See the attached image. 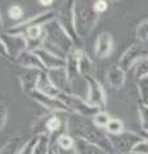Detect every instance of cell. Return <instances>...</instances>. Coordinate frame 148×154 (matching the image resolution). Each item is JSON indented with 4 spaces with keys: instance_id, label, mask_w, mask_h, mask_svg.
Returning <instances> with one entry per match:
<instances>
[{
    "instance_id": "5",
    "label": "cell",
    "mask_w": 148,
    "mask_h": 154,
    "mask_svg": "<svg viewBox=\"0 0 148 154\" xmlns=\"http://www.w3.org/2000/svg\"><path fill=\"white\" fill-rule=\"evenodd\" d=\"M58 98L65 103V105L70 109L71 113L83 116V117H87V118H93L94 116L99 112L98 108L90 105L87 102V99L83 98V96H80V95L61 93L58 95Z\"/></svg>"
},
{
    "instance_id": "15",
    "label": "cell",
    "mask_w": 148,
    "mask_h": 154,
    "mask_svg": "<svg viewBox=\"0 0 148 154\" xmlns=\"http://www.w3.org/2000/svg\"><path fill=\"white\" fill-rule=\"evenodd\" d=\"M113 50V37L111 33L108 32H102L99 33L97 40H95V46H94V53L98 58H107Z\"/></svg>"
},
{
    "instance_id": "35",
    "label": "cell",
    "mask_w": 148,
    "mask_h": 154,
    "mask_svg": "<svg viewBox=\"0 0 148 154\" xmlns=\"http://www.w3.org/2000/svg\"><path fill=\"white\" fill-rule=\"evenodd\" d=\"M54 143V141H53ZM57 146V145H55ZM57 154H77L76 153V149H70V150H63V149L57 148Z\"/></svg>"
},
{
    "instance_id": "22",
    "label": "cell",
    "mask_w": 148,
    "mask_h": 154,
    "mask_svg": "<svg viewBox=\"0 0 148 154\" xmlns=\"http://www.w3.org/2000/svg\"><path fill=\"white\" fill-rule=\"evenodd\" d=\"M52 146V139L48 134H39L32 154H48Z\"/></svg>"
},
{
    "instance_id": "12",
    "label": "cell",
    "mask_w": 148,
    "mask_h": 154,
    "mask_svg": "<svg viewBox=\"0 0 148 154\" xmlns=\"http://www.w3.org/2000/svg\"><path fill=\"white\" fill-rule=\"evenodd\" d=\"M32 100H35L37 104H40L41 107H44L48 110H52V112H65V113H71L70 109L66 107L65 103L62 102L59 98H54V96H48L39 93V91H34L32 94L28 95Z\"/></svg>"
},
{
    "instance_id": "7",
    "label": "cell",
    "mask_w": 148,
    "mask_h": 154,
    "mask_svg": "<svg viewBox=\"0 0 148 154\" xmlns=\"http://www.w3.org/2000/svg\"><path fill=\"white\" fill-rule=\"evenodd\" d=\"M57 17V13L53 12V11H48V12H43L37 16H32L31 18H27L25 21L20 22L18 25H14V26H11L9 28H5V32L8 33H13V35H23L27 28L30 27H34V26H41L44 27L46 23H49L50 21H53Z\"/></svg>"
},
{
    "instance_id": "24",
    "label": "cell",
    "mask_w": 148,
    "mask_h": 154,
    "mask_svg": "<svg viewBox=\"0 0 148 154\" xmlns=\"http://www.w3.org/2000/svg\"><path fill=\"white\" fill-rule=\"evenodd\" d=\"M104 131H106L107 135H117V134H121L125 131V126H124L121 119L111 118V121L108 122L107 127L104 128Z\"/></svg>"
},
{
    "instance_id": "30",
    "label": "cell",
    "mask_w": 148,
    "mask_h": 154,
    "mask_svg": "<svg viewBox=\"0 0 148 154\" xmlns=\"http://www.w3.org/2000/svg\"><path fill=\"white\" fill-rule=\"evenodd\" d=\"M23 8L21 5H18V4H13L8 8V16L13 21H20V19L23 17Z\"/></svg>"
},
{
    "instance_id": "13",
    "label": "cell",
    "mask_w": 148,
    "mask_h": 154,
    "mask_svg": "<svg viewBox=\"0 0 148 154\" xmlns=\"http://www.w3.org/2000/svg\"><path fill=\"white\" fill-rule=\"evenodd\" d=\"M46 75L50 79L52 82H53V85L61 91V93L72 94V89H71V85H70V81H68V75H67V71H66V67L65 68H57V69L46 71Z\"/></svg>"
},
{
    "instance_id": "4",
    "label": "cell",
    "mask_w": 148,
    "mask_h": 154,
    "mask_svg": "<svg viewBox=\"0 0 148 154\" xmlns=\"http://www.w3.org/2000/svg\"><path fill=\"white\" fill-rule=\"evenodd\" d=\"M113 154H133V150L139 144L143 137L139 134L131 131H124L117 135H108Z\"/></svg>"
},
{
    "instance_id": "2",
    "label": "cell",
    "mask_w": 148,
    "mask_h": 154,
    "mask_svg": "<svg viewBox=\"0 0 148 154\" xmlns=\"http://www.w3.org/2000/svg\"><path fill=\"white\" fill-rule=\"evenodd\" d=\"M45 33V41H44V49L53 53L61 58H67L68 53L76 48V42L71 38V36L65 31V28L59 25L57 18L46 23L44 26Z\"/></svg>"
},
{
    "instance_id": "25",
    "label": "cell",
    "mask_w": 148,
    "mask_h": 154,
    "mask_svg": "<svg viewBox=\"0 0 148 154\" xmlns=\"http://www.w3.org/2000/svg\"><path fill=\"white\" fill-rule=\"evenodd\" d=\"M138 116H139V123L142 132L148 131V103H140L138 108Z\"/></svg>"
},
{
    "instance_id": "39",
    "label": "cell",
    "mask_w": 148,
    "mask_h": 154,
    "mask_svg": "<svg viewBox=\"0 0 148 154\" xmlns=\"http://www.w3.org/2000/svg\"><path fill=\"white\" fill-rule=\"evenodd\" d=\"M139 135H140V136H142L143 139H146V140H148V131H146V132H140Z\"/></svg>"
},
{
    "instance_id": "19",
    "label": "cell",
    "mask_w": 148,
    "mask_h": 154,
    "mask_svg": "<svg viewBox=\"0 0 148 154\" xmlns=\"http://www.w3.org/2000/svg\"><path fill=\"white\" fill-rule=\"evenodd\" d=\"M36 91L48 96H54V98H58V95L61 94V91L55 88L53 82L50 81V79L48 77L46 71H41L39 81H37V85H36Z\"/></svg>"
},
{
    "instance_id": "37",
    "label": "cell",
    "mask_w": 148,
    "mask_h": 154,
    "mask_svg": "<svg viewBox=\"0 0 148 154\" xmlns=\"http://www.w3.org/2000/svg\"><path fill=\"white\" fill-rule=\"evenodd\" d=\"M41 5H45V7H49V5H52V4H53V2H52V0H40L39 2Z\"/></svg>"
},
{
    "instance_id": "17",
    "label": "cell",
    "mask_w": 148,
    "mask_h": 154,
    "mask_svg": "<svg viewBox=\"0 0 148 154\" xmlns=\"http://www.w3.org/2000/svg\"><path fill=\"white\" fill-rule=\"evenodd\" d=\"M16 63H18L21 67H23L25 69H39V71H45L44 66H43L41 60L39 59L35 53L32 51H25L22 53L16 59Z\"/></svg>"
},
{
    "instance_id": "38",
    "label": "cell",
    "mask_w": 148,
    "mask_h": 154,
    "mask_svg": "<svg viewBox=\"0 0 148 154\" xmlns=\"http://www.w3.org/2000/svg\"><path fill=\"white\" fill-rule=\"evenodd\" d=\"M48 154H57V146H55V144L52 141V146H50V150Z\"/></svg>"
},
{
    "instance_id": "41",
    "label": "cell",
    "mask_w": 148,
    "mask_h": 154,
    "mask_svg": "<svg viewBox=\"0 0 148 154\" xmlns=\"http://www.w3.org/2000/svg\"><path fill=\"white\" fill-rule=\"evenodd\" d=\"M147 58H148V57H147Z\"/></svg>"
},
{
    "instance_id": "1",
    "label": "cell",
    "mask_w": 148,
    "mask_h": 154,
    "mask_svg": "<svg viewBox=\"0 0 148 154\" xmlns=\"http://www.w3.org/2000/svg\"><path fill=\"white\" fill-rule=\"evenodd\" d=\"M66 132L71 135L75 140H84L92 143L94 145L101 146L108 153L113 154L111 144L108 140V135L104 130L95 126L92 118L70 113L68 118L66 119Z\"/></svg>"
},
{
    "instance_id": "6",
    "label": "cell",
    "mask_w": 148,
    "mask_h": 154,
    "mask_svg": "<svg viewBox=\"0 0 148 154\" xmlns=\"http://www.w3.org/2000/svg\"><path fill=\"white\" fill-rule=\"evenodd\" d=\"M85 82H87V102L93 105V107L98 108L99 110L106 109V93L102 88L101 82L95 79L94 76H87L84 77Z\"/></svg>"
},
{
    "instance_id": "3",
    "label": "cell",
    "mask_w": 148,
    "mask_h": 154,
    "mask_svg": "<svg viewBox=\"0 0 148 154\" xmlns=\"http://www.w3.org/2000/svg\"><path fill=\"white\" fill-rule=\"evenodd\" d=\"M98 19L99 16L94 12L93 3L90 4L85 0L74 2V27L79 40H84L90 35Z\"/></svg>"
},
{
    "instance_id": "28",
    "label": "cell",
    "mask_w": 148,
    "mask_h": 154,
    "mask_svg": "<svg viewBox=\"0 0 148 154\" xmlns=\"http://www.w3.org/2000/svg\"><path fill=\"white\" fill-rule=\"evenodd\" d=\"M137 37L143 42H148V19L142 21L137 26Z\"/></svg>"
},
{
    "instance_id": "32",
    "label": "cell",
    "mask_w": 148,
    "mask_h": 154,
    "mask_svg": "<svg viewBox=\"0 0 148 154\" xmlns=\"http://www.w3.org/2000/svg\"><path fill=\"white\" fill-rule=\"evenodd\" d=\"M93 9H94V12L99 16V14L104 13L108 9V3L106 2V0H97V2L93 3Z\"/></svg>"
},
{
    "instance_id": "20",
    "label": "cell",
    "mask_w": 148,
    "mask_h": 154,
    "mask_svg": "<svg viewBox=\"0 0 148 154\" xmlns=\"http://www.w3.org/2000/svg\"><path fill=\"white\" fill-rule=\"evenodd\" d=\"M28 139L23 135H14L0 149V154H20Z\"/></svg>"
},
{
    "instance_id": "40",
    "label": "cell",
    "mask_w": 148,
    "mask_h": 154,
    "mask_svg": "<svg viewBox=\"0 0 148 154\" xmlns=\"http://www.w3.org/2000/svg\"><path fill=\"white\" fill-rule=\"evenodd\" d=\"M4 30H3V18H2V16H0V32H3Z\"/></svg>"
},
{
    "instance_id": "21",
    "label": "cell",
    "mask_w": 148,
    "mask_h": 154,
    "mask_svg": "<svg viewBox=\"0 0 148 154\" xmlns=\"http://www.w3.org/2000/svg\"><path fill=\"white\" fill-rule=\"evenodd\" d=\"M75 149L77 154H111L107 150L102 149L101 146L94 145V144L84 141V140H76Z\"/></svg>"
},
{
    "instance_id": "10",
    "label": "cell",
    "mask_w": 148,
    "mask_h": 154,
    "mask_svg": "<svg viewBox=\"0 0 148 154\" xmlns=\"http://www.w3.org/2000/svg\"><path fill=\"white\" fill-rule=\"evenodd\" d=\"M57 21L59 22V25L65 28V31L71 36V38L76 42L80 41L77 36L75 33V27H74V2H67L65 3V5L62 9H59V12L57 13Z\"/></svg>"
},
{
    "instance_id": "23",
    "label": "cell",
    "mask_w": 148,
    "mask_h": 154,
    "mask_svg": "<svg viewBox=\"0 0 148 154\" xmlns=\"http://www.w3.org/2000/svg\"><path fill=\"white\" fill-rule=\"evenodd\" d=\"M79 72L81 77H87V76H93V62L90 59V57L85 53L84 50H81L80 57H79Z\"/></svg>"
},
{
    "instance_id": "29",
    "label": "cell",
    "mask_w": 148,
    "mask_h": 154,
    "mask_svg": "<svg viewBox=\"0 0 148 154\" xmlns=\"http://www.w3.org/2000/svg\"><path fill=\"white\" fill-rule=\"evenodd\" d=\"M135 76H137V80L148 76V58L147 57L144 58V59H142L139 63L137 64V67H135Z\"/></svg>"
},
{
    "instance_id": "34",
    "label": "cell",
    "mask_w": 148,
    "mask_h": 154,
    "mask_svg": "<svg viewBox=\"0 0 148 154\" xmlns=\"http://www.w3.org/2000/svg\"><path fill=\"white\" fill-rule=\"evenodd\" d=\"M133 154H148V140L143 139L139 144H137V146L133 150Z\"/></svg>"
},
{
    "instance_id": "31",
    "label": "cell",
    "mask_w": 148,
    "mask_h": 154,
    "mask_svg": "<svg viewBox=\"0 0 148 154\" xmlns=\"http://www.w3.org/2000/svg\"><path fill=\"white\" fill-rule=\"evenodd\" d=\"M36 140H37V135L32 136L31 139H28V140L26 141V144H25V146L22 148L20 154H32L34 153V146L36 144Z\"/></svg>"
},
{
    "instance_id": "16",
    "label": "cell",
    "mask_w": 148,
    "mask_h": 154,
    "mask_svg": "<svg viewBox=\"0 0 148 154\" xmlns=\"http://www.w3.org/2000/svg\"><path fill=\"white\" fill-rule=\"evenodd\" d=\"M40 73L41 71L39 69H23V72H21L20 82H21V88L23 90V93L30 95L34 91H36V85H37V81H39Z\"/></svg>"
},
{
    "instance_id": "9",
    "label": "cell",
    "mask_w": 148,
    "mask_h": 154,
    "mask_svg": "<svg viewBox=\"0 0 148 154\" xmlns=\"http://www.w3.org/2000/svg\"><path fill=\"white\" fill-rule=\"evenodd\" d=\"M146 57H148V53L144 48L140 45H131L122 53V55L118 59L117 66L124 72H129L133 67H137V64L142 59H144Z\"/></svg>"
},
{
    "instance_id": "36",
    "label": "cell",
    "mask_w": 148,
    "mask_h": 154,
    "mask_svg": "<svg viewBox=\"0 0 148 154\" xmlns=\"http://www.w3.org/2000/svg\"><path fill=\"white\" fill-rule=\"evenodd\" d=\"M0 57L8 58V55H7V50H5V46H4V44H3L2 37H0Z\"/></svg>"
},
{
    "instance_id": "14",
    "label": "cell",
    "mask_w": 148,
    "mask_h": 154,
    "mask_svg": "<svg viewBox=\"0 0 148 154\" xmlns=\"http://www.w3.org/2000/svg\"><path fill=\"white\" fill-rule=\"evenodd\" d=\"M35 54L39 57V59L41 60L43 66H44L45 71H50V69H57V68H65L66 67V59L61 58L58 55L53 54V53L45 50L44 48L36 50Z\"/></svg>"
},
{
    "instance_id": "18",
    "label": "cell",
    "mask_w": 148,
    "mask_h": 154,
    "mask_svg": "<svg viewBox=\"0 0 148 154\" xmlns=\"http://www.w3.org/2000/svg\"><path fill=\"white\" fill-rule=\"evenodd\" d=\"M126 81V72H124L117 64L111 66L107 71V82L113 89H121Z\"/></svg>"
},
{
    "instance_id": "27",
    "label": "cell",
    "mask_w": 148,
    "mask_h": 154,
    "mask_svg": "<svg viewBox=\"0 0 148 154\" xmlns=\"http://www.w3.org/2000/svg\"><path fill=\"white\" fill-rule=\"evenodd\" d=\"M92 119H93V122H94L95 126L99 127V128H102V130H104V128L107 127L108 122L111 121V117H109V114L106 112V110H99V112L95 114Z\"/></svg>"
},
{
    "instance_id": "11",
    "label": "cell",
    "mask_w": 148,
    "mask_h": 154,
    "mask_svg": "<svg viewBox=\"0 0 148 154\" xmlns=\"http://www.w3.org/2000/svg\"><path fill=\"white\" fill-rule=\"evenodd\" d=\"M80 53H81V49L76 46L68 53L67 58H66V71H67V75H68V81H70L71 89H74L81 80L84 81V77H81L80 72H79ZM72 94H74V90H72Z\"/></svg>"
},
{
    "instance_id": "33",
    "label": "cell",
    "mask_w": 148,
    "mask_h": 154,
    "mask_svg": "<svg viewBox=\"0 0 148 154\" xmlns=\"http://www.w3.org/2000/svg\"><path fill=\"white\" fill-rule=\"evenodd\" d=\"M7 117H8V109L7 105L3 102H0V131L4 128L7 123Z\"/></svg>"
},
{
    "instance_id": "8",
    "label": "cell",
    "mask_w": 148,
    "mask_h": 154,
    "mask_svg": "<svg viewBox=\"0 0 148 154\" xmlns=\"http://www.w3.org/2000/svg\"><path fill=\"white\" fill-rule=\"evenodd\" d=\"M0 37H2L3 44L5 46L7 55L9 59L16 62L17 58L27 50V42L23 35H13V33L3 31L0 32Z\"/></svg>"
},
{
    "instance_id": "26",
    "label": "cell",
    "mask_w": 148,
    "mask_h": 154,
    "mask_svg": "<svg viewBox=\"0 0 148 154\" xmlns=\"http://www.w3.org/2000/svg\"><path fill=\"white\" fill-rule=\"evenodd\" d=\"M137 86H138L140 103H148V76L137 80Z\"/></svg>"
}]
</instances>
